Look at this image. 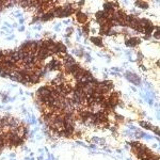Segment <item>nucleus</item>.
I'll return each mask as SVG.
<instances>
[{"label": "nucleus", "mask_w": 160, "mask_h": 160, "mask_svg": "<svg viewBox=\"0 0 160 160\" xmlns=\"http://www.w3.org/2000/svg\"><path fill=\"white\" fill-rule=\"evenodd\" d=\"M126 78L129 80L130 82H132V83H135L137 85L140 84V79L137 77V75H135V74H131V73H126Z\"/></svg>", "instance_id": "f257e3e1"}, {"label": "nucleus", "mask_w": 160, "mask_h": 160, "mask_svg": "<svg viewBox=\"0 0 160 160\" xmlns=\"http://www.w3.org/2000/svg\"><path fill=\"white\" fill-rule=\"evenodd\" d=\"M139 43H140V40L139 39L132 38V39H130V40H127V41H126V45H127V46H130V47H133V46H136V45H138Z\"/></svg>", "instance_id": "f03ea898"}, {"label": "nucleus", "mask_w": 160, "mask_h": 160, "mask_svg": "<svg viewBox=\"0 0 160 160\" xmlns=\"http://www.w3.org/2000/svg\"><path fill=\"white\" fill-rule=\"evenodd\" d=\"M87 19H88V17H87V15H84V14H82V13L77 14V20L79 22H81V24H83V22L87 21Z\"/></svg>", "instance_id": "7ed1b4c3"}, {"label": "nucleus", "mask_w": 160, "mask_h": 160, "mask_svg": "<svg viewBox=\"0 0 160 160\" xmlns=\"http://www.w3.org/2000/svg\"><path fill=\"white\" fill-rule=\"evenodd\" d=\"M92 40V42L94 43L95 45H97V46H101L102 45V43H101V41H100V39H97V38H92L91 39Z\"/></svg>", "instance_id": "20e7f679"}, {"label": "nucleus", "mask_w": 160, "mask_h": 160, "mask_svg": "<svg viewBox=\"0 0 160 160\" xmlns=\"http://www.w3.org/2000/svg\"><path fill=\"white\" fill-rule=\"evenodd\" d=\"M136 5H141V8H143V9L147 8V3H145V2H141V1L136 2Z\"/></svg>", "instance_id": "39448f33"}, {"label": "nucleus", "mask_w": 160, "mask_h": 160, "mask_svg": "<svg viewBox=\"0 0 160 160\" xmlns=\"http://www.w3.org/2000/svg\"><path fill=\"white\" fill-rule=\"evenodd\" d=\"M83 31H84V33H85V34H88V33H89V25L84 26V27H83Z\"/></svg>", "instance_id": "423d86ee"}, {"label": "nucleus", "mask_w": 160, "mask_h": 160, "mask_svg": "<svg viewBox=\"0 0 160 160\" xmlns=\"http://www.w3.org/2000/svg\"><path fill=\"white\" fill-rule=\"evenodd\" d=\"M155 38H156V39L159 38V31H158V30H157V32L155 33Z\"/></svg>", "instance_id": "0eeeda50"}]
</instances>
